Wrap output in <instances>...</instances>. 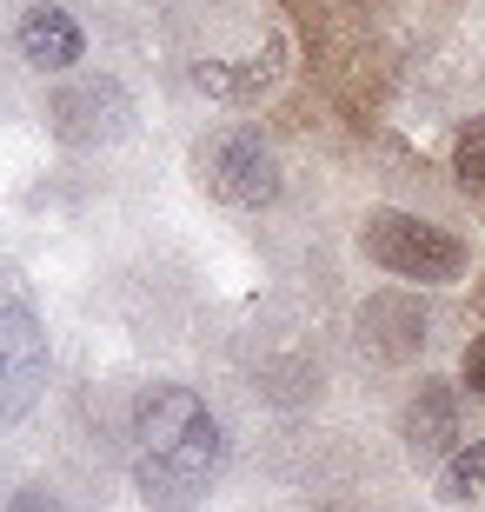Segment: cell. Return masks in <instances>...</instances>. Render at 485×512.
<instances>
[{
    "label": "cell",
    "instance_id": "30bf717a",
    "mask_svg": "<svg viewBox=\"0 0 485 512\" xmlns=\"http://www.w3.org/2000/svg\"><path fill=\"white\" fill-rule=\"evenodd\" d=\"M466 386H472V393H485V333L466 346Z\"/></svg>",
    "mask_w": 485,
    "mask_h": 512
},
{
    "label": "cell",
    "instance_id": "52a82bcc",
    "mask_svg": "<svg viewBox=\"0 0 485 512\" xmlns=\"http://www.w3.org/2000/svg\"><path fill=\"white\" fill-rule=\"evenodd\" d=\"M439 493H446V499L485 493V439H472V446H459V453L446 459V473H439Z\"/></svg>",
    "mask_w": 485,
    "mask_h": 512
},
{
    "label": "cell",
    "instance_id": "9c48e42d",
    "mask_svg": "<svg viewBox=\"0 0 485 512\" xmlns=\"http://www.w3.org/2000/svg\"><path fill=\"white\" fill-rule=\"evenodd\" d=\"M7 512H74V506H67V499H54V493H40V486H27V493L7 499Z\"/></svg>",
    "mask_w": 485,
    "mask_h": 512
},
{
    "label": "cell",
    "instance_id": "7a4b0ae2",
    "mask_svg": "<svg viewBox=\"0 0 485 512\" xmlns=\"http://www.w3.org/2000/svg\"><path fill=\"white\" fill-rule=\"evenodd\" d=\"M359 247L366 260L399 273V280H419V286H446L466 273V247L452 240L446 227H432L419 213H399V207H373L366 227H359Z\"/></svg>",
    "mask_w": 485,
    "mask_h": 512
},
{
    "label": "cell",
    "instance_id": "3957f363",
    "mask_svg": "<svg viewBox=\"0 0 485 512\" xmlns=\"http://www.w3.org/2000/svg\"><path fill=\"white\" fill-rule=\"evenodd\" d=\"M47 380V333L20 266L0 260V419H20Z\"/></svg>",
    "mask_w": 485,
    "mask_h": 512
},
{
    "label": "cell",
    "instance_id": "5b68a950",
    "mask_svg": "<svg viewBox=\"0 0 485 512\" xmlns=\"http://www.w3.org/2000/svg\"><path fill=\"white\" fill-rule=\"evenodd\" d=\"M14 47L27 67H40V74H60V67H74L80 54H87V40H80L74 14L67 7H27L14 27Z\"/></svg>",
    "mask_w": 485,
    "mask_h": 512
},
{
    "label": "cell",
    "instance_id": "6da1fadb",
    "mask_svg": "<svg viewBox=\"0 0 485 512\" xmlns=\"http://www.w3.org/2000/svg\"><path fill=\"white\" fill-rule=\"evenodd\" d=\"M127 439H133V486H140V499L153 512L200 506L206 486L226 466L220 419L206 413L200 393H187V386H173V380H153L147 393L133 399Z\"/></svg>",
    "mask_w": 485,
    "mask_h": 512
},
{
    "label": "cell",
    "instance_id": "277c9868",
    "mask_svg": "<svg viewBox=\"0 0 485 512\" xmlns=\"http://www.w3.org/2000/svg\"><path fill=\"white\" fill-rule=\"evenodd\" d=\"M206 187L220 193L226 207H273L280 200V160L260 133H220L206 147Z\"/></svg>",
    "mask_w": 485,
    "mask_h": 512
},
{
    "label": "cell",
    "instance_id": "8992f818",
    "mask_svg": "<svg viewBox=\"0 0 485 512\" xmlns=\"http://www.w3.org/2000/svg\"><path fill=\"white\" fill-rule=\"evenodd\" d=\"M446 439H452V393L419 386V399L406 406V446L412 453H439Z\"/></svg>",
    "mask_w": 485,
    "mask_h": 512
},
{
    "label": "cell",
    "instance_id": "ba28073f",
    "mask_svg": "<svg viewBox=\"0 0 485 512\" xmlns=\"http://www.w3.org/2000/svg\"><path fill=\"white\" fill-rule=\"evenodd\" d=\"M452 173H459L466 187H479V180H485V114L459 127V140H452Z\"/></svg>",
    "mask_w": 485,
    "mask_h": 512
}]
</instances>
